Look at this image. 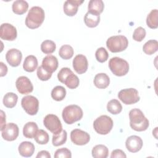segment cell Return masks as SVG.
Masks as SVG:
<instances>
[{
	"label": "cell",
	"instance_id": "obj_4",
	"mask_svg": "<svg viewBox=\"0 0 158 158\" xmlns=\"http://www.w3.org/2000/svg\"><path fill=\"white\" fill-rule=\"evenodd\" d=\"M128 45L127 38L123 35L112 36L106 41V46L112 52H119L127 49Z\"/></svg>",
	"mask_w": 158,
	"mask_h": 158
},
{
	"label": "cell",
	"instance_id": "obj_39",
	"mask_svg": "<svg viewBox=\"0 0 158 158\" xmlns=\"http://www.w3.org/2000/svg\"><path fill=\"white\" fill-rule=\"evenodd\" d=\"M36 74L38 78L41 81H47L52 76V73L47 72L41 65L38 67Z\"/></svg>",
	"mask_w": 158,
	"mask_h": 158
},
{
	"label": "cell",
	"instance_id": "obj_18",
	"mask_svg": "<svg viewBox=\"0 0 158 158\" xmlns=\"http://www.w3.org/2000/svg\"><path fill=\"white\" fill-rule=\"evenodd\" d=\"M41 66L47 72L52 73L58 67V60L53 55H48L43 58Z\"/></svg>",
	"mask_w": 158,
	"mask_h": 158
},
{
	"label": "cell",
	"instance_id": "obj_35",
	"mask_svg": "<svg viewBox=\"0 0 158 158\" xmlns=\"http://www.w3.org/2000/svg\"><path fill=\"white\" fill-rule=\"evenodd\" d=\"M56 45L53 41L51 40H44L41 44V51L46 54H50L54 52L56 50Z\"/></svg>",
	"mask_w": 158,
	"mask_h": 158
},
{
	"label": "cell",
	"instance_id": "obj_2",
	"mask_svg": "<svg viewBox=\"0 0 158 158\" xmlns=\"http://www.w3.org/2000/svg\"><path fill=\"white\" fill-rule=\"evenodd\" d=\"M45 17L44 10L39 6H33L28 11L25 19V25L30 29L38 28Z\"/></svg>",
	"mask_w": 158,
	"mask_h": 158
},
{
	"label": "cell",
	"instance_id": "obj_10",
	"mask_svg": "<svg viewBox=\"0 0 158 158\" xmlns=\"http://www.w3.org/2000/svg\"><path fill=\"white\" fill-rule=\"evenodd\" d=\"M70 139L73 144L83 146L89 141L90 136L87 132L80 129H74L70 133Z\"/></svg>",
	"mask_w": 158,
	"mask_h": 158
},
{
	"label": "cell",
	"instance_id": "obj_14",
	"mask_svg": "<svg viewBox=\"0 0 158 158\" xmlns=\"http://www.w3.org/2000/svg\"><path fill=\"white\" fill-rule=\"evenodd\" d=\"M88 63L85 56L83 54L77 55L73 60V67L78 74H82L86 72Z\"/></svg>",
	"mask_w": 158,
	"mask_h": 158
},
{
	"label": "cell",
	"instance_id": "obj_28",
	"mask_svg": "<svg viewBox=\"0 0 158 158\" xmlns=\"http://www.w3.org/2000/svg\"><path fill=\"white\" fill-rule=\"evenodd\" d=\"M18 100V96L16 94L9 92L6 93L3 98V104L7 108H12L15 106Z\"/></svg>",
	"mask_w": 158,
	"mask_h": 158
},
{
	"label": "cell",
	"instance_id": "obj_12",
	"mask_svg": "<svg viewBox=\"0 0 158 158\" xmlns=\"http://www.w3.org/2000/svg\"><path fill=\"white\" fill-rule=\"evenodd\" d=\"M19 133V130L18 126L14 123H9L4 128L1 130L2 137L4 139L12 141L18 137Z\"/></svg>",
	"mask_w": 158,
	"mask_h": 158
},
{
	"label": "cell",
	"instance_id": "obj_40",
	"mask_svg": "<svg viewBox=\"0 0 158 158\" xmlns=\"http://www.w3.org/2000/svg\"><path fill=\"white\" fill-rule=\"evenodd\" d=\"M55 158H70L72 157L71 152L66 148H62L58 149L54 153Z\"/></svg>",
	"mask_w": 158,
	"mask_h": 158
},
{
	"label": "cell",
	"instance_id": "obj_13",
	"mask_svg": "<svg viewBox=\"0 0 158 158\" xmlns=\"http://www.w3.org/2000/svg\"><path fill=\"white\" fill-rule=\"evenodd\" d=\"M15 86L18 91L22 94L30 93L33 90V86L31 81L25 76L19 77L15 81Z\"/></svg>",
	"mask_w": 158,
	"mask_h": 158
},
{
	"label": "cell",
	"instance_id": "obj_5",
	"mask_svg": "<svg viewBox=\"0 0 158 158\" xmlns=\"http://www.w3.org/2000/svg\"><path fill=\"white\" fill-rule=\"evenodd\" d=\"M109 67L113 74L118 77L125 75L129 71L127 61L118 57H114L109 60Z\"/></svg>",
	"mask_w": 158,
	"mask_h": 158
},
{
	"label": "cell",
	"instance_id": "obj_22",
	"mask_svg": "<svg viewBox=\"0 0 158 158\" xmlns=\"http://www.w3.org/2000/svg\"><path fill=\"white\" fill-rule=\"evenodd\" d=\"M38 67V60L37 58L33 55H30L25 57L23 68V69L28 72H33Z\"/></svg>",
	"mask_w": 158,
	"mask_h": 158
},
{
	"label": "cell",
	"instance_id": "obj_20",
	"mask_svg": "<svg viewBox=\"0 0 158 158\" xmlns=\"http://www.w3.org/2000/svg\"><path fill=\"white\" fill-rule=\"evenodd\" d=\"M110 83L109 76L104 73H99L96 75L94 78V85L99 89H105Z\"/></svg>",
	"mask_w": 158,
	"mask_h": 158
},
{
	"label": "cell",
	"instance_id": "obj_25",
	"mask_svg": "<svg viewBox=\"0 0 158 158\" xmlns=\"http://www.w3.org/2000/svg\"><path fill=\"white\" fill-rule=\"evenodd\" d=\"M85 25L89 28H94L98 26L100 22V15L87 12L84 17Z\"/></svg>",
	"mask_w": 158,
	"mask_h": 158
},
{
	"label": "cell",
	"instance_id": "obj_11",
	"mask_svg": "<svg viewBox=\"0 0 158 158\" xmlns=\"http://www.w3.org/2000/svg\"><path fill=\"white\" fill-rule=\"evenodd\" d=\"M17 36L16 28L8 23H4L0 27V37L2 40L14 41Z\"/></svg>",
	"mask_w": 158,
	"mask_h": 158
},
{
	"label": "cell",
	"instance_id": "obj_29",
	"mask_svg": "<svg viewBox=\"0 0 158 158\" xmlns=\"http://www.w3.org/2000/svg\"><path fill=\"white\" fill-rule=\"evenodd\" d=\"M79 79L78 77L75 75L73 72L69 73L64 79L63 83H64L69 88L75 89L79 85Z\"/></svg>",
	"mask_w": 158,
	"mask_h": 158
},
{
	"label": "cell",
	"instance_id": "obj_38",
	"mask_svg": "<svg viewBox=\"0 0 158 158\" xmlns=\"http://www.w3.org/2000/svg\"><path fill=\"white\" fill-rule=\"evenodd\" d=\"M146 36V30L141 27L136 28L133 34V38L136 41H141Z\"/></svg>",
	"mask_w": 158,
	"mask_h": 158
},
{
	"label": "cell",
	"instance_id": "obj_27",
	"mask_svg": "<svg viewBox=\"0 0 158 158\" xmlns=\"http://www.w3.org/2000/svg\"><path fill=\"white\" fill-rule=\"evenodd\" d=\"M158 10L157 9L152 10L148 15L146 18L147 25L152 29L158 27Z\"/></svg>",
	"mask_w": 158,
	"mask_h": 158
},
{
	"label": "cell",
	"instance_id": "obj_6",
	"mask_svg": "<svg viewBox=\"0 0 158 158\" xmlns=\"http://www.w3.org/2000/svg\"><path fill=\"white\" fill-rule=\"evenodd\" d=\"M93 127L98 133L107 135L111 131L113 127V121L107 115H101L94 121Z\"/></svg>",
	"mask_w": 158,
	"mask_h": 158
},
{
	"label": "cell",
	"instance_id": "obj_16",
	"mask_svg": "<svg viewBox=\"0 0 158 158\" xmlns=\"http://www.w3.org/2000/svg\"><path fill=\"white\" fill-rule=\"evenodd\" d=\"M125 146L128 151L133 153L137 152L142 148L143 140L138 136L132 135L127 139Z\"/></svg>",
	"mask_w": 158,
	"mask_h": 158
},
{
	"label": "cell",
	"instance_id": "obj_26",
	"mask_svg": "<svg viewBox=\"0 0 158 158\" xmlns=\"http://www.w3.org/2000/svg\"><path fill=\"white\" fill-rule=\"evenodd\" d=\"M91 153L94 158H106L108 156L109 149L103 144H98L93 148Z\"/></svg>",
	"mask_w": 158,
	"mask_h": 158
},
{
	"label": "cell",
	"instance_id": "obj_1",
	"mask_svg": "<svg viewBox=\"0 0 158 158\" xmlns=\"http://www.w3.org/2000/svg\"><path fill=\"white\" fill-rule=\"evenodd\" d=\"M130 125L131 128L137 131H143L147 130L149 125L148 119L143 112L139 109H131L129 112Z\"/></svg>",
	"mask_w": 158,
	"mask_h": 158
},
{
	"label": "cell",
	"instance_id": "obj_42",
	"mask_svg": "<svg viewBox=\"0 0 158 158\" xmlns=\"http://www.w3.org/2000/svg\"><path fill=\"white\" fill-rule=\"evenodd\" d=\"M110 157L111 158H115V157H123V158H125L127 157L126 154H125V152L121 150V149H115L114 150L110 155Z\"/></svg>",
	"mask_w": 158,
	"mask_h": 158
},
{
	"label": "cell",
	"instance_id": "obj_44",
	"mask_svg": "<svg viewBox=\"0 0 158 158\" xmlns=\"http://www.w3.org/2000/svg\"><path fill=\"white\" fill-rule=\"evenodd\" d=\"M0 65H1V77H4L7 74V67L2 62H0Z\"/></svg>",
	"mask_w": 158,
	"mask_h": 158
},
{
	"label": "cell",
	"instance_id": "obj_23",
	"mask_svg": "<svg viewBox=\"0 0 158 158\" xmlns=\"http://www.w3.org/2000/svg\"><path fill=\"white\" fill-rule=\"evenodd\" d=\"M38 130V125L35 122H29L25 123L23 128V135L27 138H33Z\"/></svg>",
	"mask_w": 158,
	"mask_h": 158
},
{
	"label": "cell",
	"instance_id": "obj_37",
	"mask_svg": "<svg viewBox=\"0 0 158 158\" xmlns=\"http://www.w3.org/2000/svg\"><path fill=\"white\" fill-rule=\"evenodd\" d=\"M95 57L98 62L102 63L107 60L109 57V54L104 48L101 47L96 50L95 52Z\"/></svg>",
	"mask_w": 158,
	"mask_h": 158
},
{
	"label": "cell",
	"instance_id": "obj_45",
	"mask_svg": "<svg viewBox=\"0 0 158 158\" xmlns=\"http://www.w3.org/2000/svg\"><path fill=\"white\" fill-rule=\"evenodd\" d=\"M1 131L6 126V115L2 110H1Z\"/></svg>",
	"mask_w": 158,
	"mask_h": 158
},
{
	"label": "cell",
	"instance_id": "obj_8",
	"mask_svg": "<svg viewBox=\"0 0 158 158\" xmlns=\"http://www.w3.org/2000/svg\"><path fill=\"white\" fill-rule=\"evenodd\" d=\"M21 105L25 111L30 115H36L38 111L39 101L38 99L31 95H28L22 98Z\"/></svg>",
	"mask_w": 158,
	"mask_h": 158
},
{
	"label": "cell",
	"instance_id": "obj_36",
	"mask_svg": "<svg viewBox=\"0 0 158 158\" xmlns=\"http://www.w3.org/2000/svg\"><path fill=\"white\" fill-rule=\"evenodd\" d=\"M35 140L38 144H46L49 141V135L43 130H38L35 136Z\"/></svg>",
	"mask_w": 158,
	"mask_h": 158
},
{
	"label": "cell",
	"instance_id": "obj_7",
	"mask_svg": "<svg viewBox=\"0 0 158 158\" xmlns=\"http://www.w3.org/2000/svg\"><path fill=\"white\" fill-rule=\"evenodd\" d=\"M118 99L125 104L130 105L139 101L138 91L135 88H130L120 90L118 94Z\"/></svg>",
	"mask_w": 158,
	"mask_h": 158
},
{
	"label": "cell",
	"instance_id": "obj_21",
	"mask_svg": "<svg viewBox=\"0 0 158 158\" xmlns=\"http://www.w3.org/2000/svg\"><path fill=\"white\" fill-rule=\"evenodd\" d=\"M104 7V4L102 0H91L88 3V12L94 14L99 15L102 12Z\"/></svg>",
	"mask_w": 158,
	"mask_h": 158
},
{
	"label": "cell",
	"instance_id": "obj_17",
	"mask_svg": "<svg viewBox=\"0 0 158 158\" xmlns=\"http://www.w3.org/2000/svg\"><path fill=\"white\" fill-rule=\"evenodd\" d=\"M84 1L78 0H68L66 1L63 6L64 12L67 16H74L77 11L80 5H81Z\"/></svg>",
	"mask_w": 158,
	"mask_h": 158
},
{
	"label": "cell",
	"instance_id": "obj_24",
	"mask_svg": "<svg viewBox=\"0 0 158 158\" xmlns=\"http://www.w3.org/2000/svg\"><path fill=\"white\" fill-rule=\"evenodd\" d=\"M28 8V4L23 0L15 1L12 6V11L18 15H22L25 13Z\"/></svg>",
	"mask_w": 158,
	"mask_h": 158
},
{
	"label": "cell",
	"instance_id": "obj_9",
	"mask_svg": "<svg viewBox=\"0 0 158 158\" xmlns=\"http://www.w3.org/2000/svg\"><path fill=\"white\" fill-rule=\"evenodd\" d=\"M44 127L54 135L60 133L62 130V126L59 117L54 114H48L43 119Z\"/></svg>",
	"mask_w": 158,
	"mask_h": 158
},
{
	"label": "cell",
	"instance_id": "obj_31",
	"mask_svg": "<svg viewBox=\"0 0 158 158\" xmlns=\"http://www.w3.org/2000/svg\"><path fill=\"white\" fill-rule=\"evenodd\" d=\"M66 96V90L62 86H56L51 91L52 98L57 101H62Z\"/></svg>",
	"mask_w": 158,
	"mask_h": 158
},
{
	"label": "cell",
	"instance_id": "obj_41",
	"mask_svg": "<svg viewBox=\"0 0 158 158\" xmlns=\"http://www.w3.org/2000/svg\"><path fill=\"white\" fill-rule=\"evenodd\" d=\"M71 72H72V71L69 68H67V67L62 68L57 74V78L59 81L63 83L65 77Z\"/></svg>",
	"mask_w": 158,
	"mask_h": 158
},
{
	"label": "cell",
	"instance_id": "obj_3",
	"mask_svg": "<svg viewBox=\"0 0 158 158\" xmlns=\"http://www.w3.org/2000/svg\"><path fill=\"white\" fill-rule=\"evenodd\" d=\"M83 110L77 105L72 104L66 106L62 110V116L64 121L69 125L77 122L83 117Z\"/></svg>",
	"mask_w": 158,
	"mask_h": 158
},
{
	"label": "cell",
	"instance_id": "obj_33",
	"mask_svg": "<svg viewBox=\"0 0 158 158\" xmlns=\"http://www.w3.org/2000/svg\"><path fill=\"white\" fill-rule=\"evenodd\" d=\"M67 133L65 130H62L60 133L53 135L52 138V143L54 146H61L67 141Z\"/></svg>",
	"mask_w": 158,
	"mask_h": 158
},
{
	"label": "cell",
	"instance_id": "obj_43",
	"mask_svg": "<svg viewBox=\"0 0 158 158\" xmlns=\"http://www.w3.org/2000/svg\"><path fill=\"white\" fill-rule=\"evenodd\" d=\"M36 158H40V157H43V158H51V155L49 154V152L47 151H40L38 154L36 156Z\"/></svg>",
	"mask_w": 158,
	"mask_h": 158
},
{
	"label": "cell",
	"instance_id": "obj_32",
	"mask_svg": "<svg viewBox=\"0 0 158 158\" xmlns=\"http://www.w3.org/2000/svg\"><path fill=\"white\" fill-rule=\"evenodd\" d=\"M107 109L110 114L116 115L121 112L122 110V106L118 100L114 99L108 102Z\"/></svg>",
	"mask_w": 158,
	"mask_h": 158
},
{
	"label": "cell",
	"instance_id": "obj_30",
	"mask_svg": "<svg viewBox=\"0 0 158 158\" xmlns=\"http://www.w3.org/2000/svg\"><path fill=\"white\" fill-rule=\"evenodd\" d=\"M144 52L148 55H152L158 50V42L155 40H151L144 43L143 47Z\"/></svg>",
	"mask_w": 158,
	"mask_h": 158
},
{
	"label": "cell",
	"instance_id": "obj_19",
	"mask_svg": "<svg viewBox=\"0 0 158 158\" xmlns=\"http://www.w3.org/2000/svg\"><path fill=\"white\" fill-rule=\"evenodd\" d=\"M35 150L34 144L30 141H23L19 146V154L23 157H31L33 154Z\"/></svg>",
	"mask_w": 158,
	"mask_h": 158
},
{
	"label": "cell",
	"instance_id": "obj_15",
	"mask_svg": "<svg viewBox=\"0 0 158 158\" xmlns=\"http://www.w3.org/2000/svg\"><path fill=\"white\" fill-rule=\"evenodd\" d=\"M22 58V54L19 49L12 48L7 51L6 54V59L8 64L12 67H17L20 64Z\"/></svg>",
	"mask_w": 158,
	"mask_h": 158
},
{
	"label": "cell",
	"instance_id": "obj_34",
	"mask_svg": "<svg viewBox=\"0 0 158 158\" xmlns=\"http://www.w3.org/2000/svg\"><path fill=\"white\" fill-rule=\"evenodd\" d=\"M73 49L69 44H64L62 46L59 51V54L63 59H69L73 56Z\"/></svg>",
	"mask_w": 158,
	"mask_h": 158
}]
</instances>
